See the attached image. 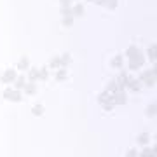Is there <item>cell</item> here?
I'll return each instance as SVG.
<instances>
[{
  "mask_svg": "<svg viewBox=\"0 0 157 157\" xmlns=\"http://www.w3.org/2000/svg\"><path fill=\"white\" fill-rule=\"evenodd\" d=\"M138 80L143 86H147V87H154L155 86V70H143L140 73V78Z\"/></svg>",
  "mask_w": 157,
  "mask_h": 157,
  "instance_id": "obj_1",
  "label": "cell"
},
{
  "mask_svg": "<svg viewBox=\"0 0 157 157\" xmlns=\"http://www.w3.org/2000/svg\"><path fill=\"white\" fill-rule=\"evenodd\" d=\"M4 98H6L7 101H12V103H19V101L23 100V94L19 89H14V87H7L6 91H4Z\"/></svg>",
  "mask_w": 157,
  "mask_h": 157,
  "instance_id": "obj_2",
  "label": "cell"
},
{
  "mask_svg": "<svg viewBox=\"0 0 157 157\" xmlns=\"http://www.w3.org/2000/svg\"><path fill=\"white\" fill-rule=\"evenodd\" d=\"M16 77H17V72H16V70L7 68L6 72L0 75V82H2V84H12V82L16 80Z\"/></svg>",
  "mask_w": 157,
  "mask_h": 157,
  "instance_id": "obj_3",
  "label": "cell"
},
{
  "mask_svg": "<svg viewBox=\"0 0 157 157\" xmlns=\"http://www.w3.org/2000/svg\"><path fill=\"white\" fill-rule=\"evenodd\" d=\"M129 80H131V77H129V73L126 72V70H122V72L119 73V77L115 78L119 89H126V87H128V84H129Z\"/></svg>",
  "mask_w": 157,
  "mask_h": 157,
  "instance_id": "obj_4",
  "label": "cell"
},
{
  "mask_svg": "<svg viewBox=\"0 0 157 157\" xmlns=\"http://www.w3.org/2000/svg\"><path fill=\"white\" fill-rule=\"evenodd\" d=\"M128 103V94L124 93V89H117L113 93V105H126Z\"/></svg>",
  "mask_w": 157,
  "mask_h": 157,
  "instance_id": "obj_5",
  "label": "cell"
},
{
  "mask_svg": "<svg viewBox=\"0 0 157 157\" xmlns=\"http://www.w3.org/2000/svg\"><path fill=\"white\" fill-rule=\"evenodd\" d=\"M110 67L115 68V70H122V67H124V56H122V54L113 56L112 61H110Z\"/></svg>",
  "mask_w": 157,
  "mask_h": 157,
  "instance_id": "obj_6",
  "label": "cell"
},
{
  "mask_svg": "<svg viewBox=\"0 0 157 157\" xmlns=\"http://www.w3.org/2000/svg\"><path fill=\"white\" fill-rule=\"evenodd\" d=\"M84 12H86L84 6H82V4H78V2L72 7V16L73 17H82V16H84Z\"/></svg>",
  "mask_w": 157,
  "mask_h": 157,
  "instance_id": "obj_7",
  "label": "cell"
},
{
  "mask_svg": "<svg viewBox=\"0 0 157 157\" xmlns=\"http://www.w3.org/2000/svg\"><path fill=\"white\" fill-rule=\"evenodd\" d=\"M108 101H113V94L108 93V91H103L100 96H98V103L103 105V103H108Z\"/></svg>",
  "mask_w": 157,
  "mask_h": 157,
  "instance_id": "obj_8",
  "label": "cell"
},
{
  "mask_svg": "<svg viewBox=\"0 0 157 157\" xmlns=\"http://www.w3.org/2000/svg\"><path fill=\"white\" fill-rule=\"evenodd\" d=\"M30 68V59L26 56L19 58V61H17V70H21V72H28Z\"/></svg>",
  "mask_w": 157,
  "mask_h": 157,
  "instance_id": "obj_9",
  "label": "cell"
},
{
  "mask_svg": "<svg viewBox=\"0 0 157 157\" xmlns=\"http://www.w3.org/2000/svg\"><path fill=\"white\" fill-rule=\"evenodd\" d=\"M67 77H68L67 67H59L56 70V80H58V82H63V80H67Z\"/></svg>",
  "mask_w": 157,
  "mask_h": 157,
  "instance_id": "obj_10",
  "label": "cell"
},
{
  "mask_svg": "<svg viewBox=\"0 0 157 157\" xmlns=\"http://www.w3.org/2000/svg\"><path fill=\"white\" fill-rule=\"evenodd\" d=\"M23 89H25V94H26V96L37 94V84H35V82H28V84L25 86Z\"/></svg>",
  "mask_w": 157,
  "mask_h": 157,
  "instance_id": "obj_11",
  "label": "cell"
},
{
  "mask_svg": "<svg viewBox=\"0 0 157 157\" xmlns=\"http://www.w3.org/2000/svg\"><path fill=\"white\" fill-rule=\"evenodd\" d=\"M128 87H129L131 91H133V93H140V89H141V82L138 80V78H131V80H129V84H128Z\"/></svg>",
  "mask_w": 157,
  "mask_h": 157,
  "instance_id": "obj_12",
  "label": "cell"
},
{
  "mask_svg": "<svg viewBox=\"0 0 157 157\" xmlns=\"http://www.w3.org/2000/svg\"><path fill=\"white\" fill-rule=\"evenodd\" d=\"M12 84H14V89H19V91H23V87L26 86V80H25V75H17V77H16V80H14Z\"/></svg>",
  "mask_w": 157,
  "mask_h": 157,
  "instance_id": "obj_13",
  "label": "cell"
},
{
  "mask_svg": "<svg viewBox=\"0 0 157 157\" xmlns=\"http://www.w3.org/2000/svg\"><path fill=\"white\" fill-rule=\"evenodd\" d=\"M138 52H140V49H138L136 45H129L128 49H126V56H128L129 59H135V58L138 56Z\"/></svg>",
  "mask_w": 157,
  "mask_h": 157,
  "instance_id": "obj_14",
  "label": "cell"
},
{
  "mask_svg": "<svg viewBox=\"0 0 157 157\" xmlns=\"http://www.w3.org/2000/svg\"><path fill=\"white\" fill-rule=\"evenodd\" d=\"M44 113H45L44 105H33V108H32V115L33 117H42Z\"/></svg>",
  "mask_w": 157,
  "mask_h": 157,
  "instance_id": "obj_15",
  "label": "cell"
},
{
  "mask_svg": "<svg viewBox=\"0 0 157 157\" xmlns=\"http://www.w3.org/2000/svg\"><path fill=\"white\" fill-rule=\"evenodd\" d=\"M28 80L30 82H37L39 80V68H28Z\"/></svg>",
  "mask_w": 157,
  "mask_h": 157,
  "instance_id": "obj_16",
  "label": "cell"
},
{
  "mask_svg": "<svg viewBox=\"0 0 157 157\" xmlns=\"http://www.w3.org/2000/svg\"><path fill=\"white\" fill-rule=\"evenodd\" d=\"M138 157H155V147H145L141 154H138Z\"/></svg>",
  "mask_w": 157,
  "mask_h": 157,
  "instance_id": "obj_17",
  "label": "cell"
},
{
  "mask_svg": "<svg viewBox=\"0 0 157 157\" xmlns=\"http://www.w3.org/2000/svg\"><path fill=\"white\" fill-rule=\"evenodd\" d=\"M61 67V61H59V56H52L49 59V67L47 68H51V70H58V68Z\"/></svg>",
  "mask_w": 157,
  "mask_h": 157,
  "instance_id": "obj_18",
  "label": "cell"
},
{
  "mask_svg": "<svg viewBox=\"0 0 157 157\" xmlns=\"http://www.w3.org/2000/svg\"><path fill=\"white\" fill-rule=\"evenodd\" d=\"M59 61H61V67H68L70 63H72V54L70 52H65L59 56Z\"/></svg>",
  "mask_w": 157,
  "mask_h": 157,
  "instance_id": "obj_19",
  "label": "cell"
},
{
  "mask_svg": "<svg viewBox=\"0 0 157 157\" xmlns=\"http://www.w3.org/2000/svg\"><path fill=\"white\" fill-rule=\"evenodd\" d=\"M155 110H157V105L155 103H150V105L147 107V110H145V115L147 117H150V119H154L155 117Z\"/></svg>",
  "mask_w": 157,
  "mask_h": 157,
  "instance_id": "obj_20",
  "label": "cell"
},
{
  "mask_svg": "<svg viewBox=\"0 0 157 157\" xmlns=\"http://www.w3.org/2000/svg\"><path fill=\"white\" fill-rule=\"evenodd\" d=\"M47 77H49V68L47 67L39 68V80H47Z\"/></svg>",
  "mask_w": 157,
  "mask_h": 157,
  "instance_id": "obj_21",
  "label": "cell"
},
{
  "mask_svg": "<svg viewBox=\"0 0 157 157\" xmlns=\"http://www.w3.org/2000/svg\"><path fill=\"white\" fill-rule=\"evenodd\" d=\"M136 140H138V143H140V145H147V143L150 141V135H148V133H141Z\"/></svg>",
  "mask_w": 157,
  "mask_h": 157,
  "instance_id": "obj_22",
  "label": "cell"
},
{
  "mask_svg": "<svg viewBox=\"0 0 157 157\" xmlns=\"http://www.w3.org/2000/svg\"><path fill=\"white\" fill-rule=\"evenodd\" d=\"M147 56H148V59H150L152 63L155 61V44H152L148 49H147Z\"/></svg>",
  "mask_w": 157,
  "mask_h": 157,
  "instance_id": "obj_23",
  "label": "cell"
},
{
  "mask_svg": "<svg viewBox=\"0 0 157 157\" xmlns=\"http://www.w3.org/2000/svg\"><path fill=\"white\" fill-rule=\"evenodd\" d=\"M61 25L65 26V28H72V25H73V16H63Z\"/></svg>",
  "mask_w": 157,
  "mask_h": 157,
  "instance_id": "obj_24",
  "label": "cell"
},
{
  "mask_svg": "<svg viewBox=\"0 0 157 157\" xmlns=\"http://www.w3.org/2000/svg\"><path fill=\"white\" fill-rule=\"evenodd\" d=\"M119 87H117V82H115V80H110V82H108L107 84V87H105V91H108V93H115V91H117Z\"/></svg>",
  "mask_w": 157,
  "mask_h": 157,
  "instance_id": "obj_25",
  "label": "cell"
},
{
  "mask_svg": "<svg viewBox=\"0 0 157 157\" xmlns=\"http://www.w3.org/2000/svg\"><path fill=\"white\" fill-rule=\"evenodd\" d=\"M117 4H119V0H105V7L110 9V11H113L117 7Z\"/></svg>",
  "mask_w": 157,
  "mask_h": 157,
  "instance_id": "obj_26",
  "label": "cell"
},
{
  "mask_svg": "<svg viewBox=\"0 0 157 157\" xmlns=\"http://www.w3.org/2000/svg\"><path fill=\"white\" fill-rule=\"evenodd\" d=\"M113 107H115V105H113V101H108V103H103V105H101V108H103L105 112H112Z\"/></svg>",
  "mask_w": 157,
  "mask_h": 157,
  "instance_id": "obj_27",
  "label": "cell"
},
{
  "mask_svg": "<svg viewBox=\"0 0 157 157\" xmlns=\"http://www.w3.org/2000/svg\"><path fill=\"white\" fill-rule=\"evenodd\" d=\"M126 157H138V152H136L135 148H129V150L126 152Z\"/></svg>",
  "mask_w": 157,
  "mask_h": 157,
  "instance_id": "obj_28",
  "label": "cell"
},
{
  "mask_svg": "<svg viewBox=\"0 0 157 157\" xmlns=\"http://www.w3.org/2000/svg\"><path fill=\"white\" fill-rule=\"evenodd\" d=\"M129 70H133V72H136V70H140V68H138V65H136L135 61H131V59H129Z\"/></svg>",
  "mask_w": 157,
  "mask_h": 157,
  "instance_id": "obj_29",
  "label": "cell"
},
{
  "mask_svg": "<svg viewBox=\"0 0 157 157\" xmlns=\"http://www.w3.org/2000/svg\"><path fill=\"white\" fill-rule=\"evenodd\" d=\"M93 4H96V6H105V0H91Z\"/></svg>",
  "mask_w": 157,
  "mask_h": 157,
  "instance_id": "obj_30",
  "label": "cell"
},
{
  "mask_svg": "<svg viewBox=\"0 0 157 157\" xmlns=\"http://www.w3.org/2000/svg\"><path fill=\"white\" fill-rule=\"evenodd\" d=\"M61 6H72V0H59Z\"/></svg>",
  "mask_w": 157,
  "mask_h": 157,
  "instance_id": "obj_31",
  "label": "cell"
}]
</instances>
